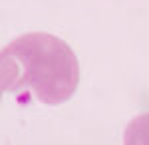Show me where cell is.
Here are the masks:
<instances>
[{
  "instance_id": "obj_2",
  "label": "cell",
  "mask_w": 149,
  "mask_h": 145,
  "mask_svg": "<svg viewBox=\"0 0 149 145\" xmlns=\"http://www.w3.org/2000/svg\"><path fill=\"white\" fill-rule=\"evenodd\" d=\"M123 145H149V112L133 117L127 123Z\"/></svg>"
},
{
  "instance_id": "obj_1",
  "label": "cell",
  "mask_w": 149,
  "mask_h": 145,
  "mask_svg": "<svg viewBox=\"0 0 149 145\" xmlns=\"http://www.w3.org/2000/svg\"><path fill=\"white\" fill-rule=\"evenodd\" d=\"M2 91L44 105L68 101L80 84V66L74 50L62 38L28 32L2 48Z\"/></svg>"
}]
</instances>
